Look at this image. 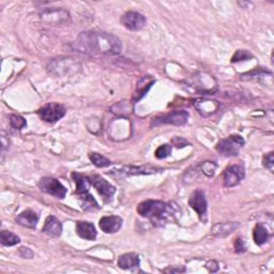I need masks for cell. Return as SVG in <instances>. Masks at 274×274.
I'll use <instances>...</instances> for the list:
<instances>
[{"mask_svg": "<svg viewBox=\"0 0 274 274\" xmlns=\"http://www.w3.org/2000/svg\"><path fill=\"white\" fill-rule=\"evenodd\" d=\"M76 47L89 55H118L121 53V41L112 33L103 31H85L76 40Z\"/></svg>", "mask_w": 274, "mask_h": 274, "instance_id": "6da1fadb", "label": "cell"}, {"mask_svg": "<svg viewBox=\"0 0 274 274\" xmlns=\"http://www.w3.org/2000/svg\"><path fill=\"white\" fill-rule=\"evenodd\" d=\"M139 215L147 218L155 226H164L177 221L181 214L175 203H163L160 200H146L137 206Z\"/></svg>", "mask_w": 274, "mask_h": 274, "instance_id": "7a4b0ae2", "label": "cell"}, {"mask_svg": "<svg viewBox=\"0 0 274 274\" xmlns=\"http://www.w3.org/2000/svg\"><path fill=\"white\" fill-rule=\"evenodd\" d=\"M244 146V139L239 135H230L226 138L222 139L218 146H216V150L222 155L225 156H235L238 155L240 152V150Z\"/></svg>", "mask_w": 274, "mask_h": 274, "instance_id": "3957f363", "label": "cell"}, {"mask_svg": "<svg viewBox=\"0 0 274 274\" xmlns=\"http://www.w3.org/2000/svg\"><path fill=\"white\" fill-rule=\"evenodd\" d=\"M38 115L42 120L54 124L66 115V108L58 103H47L40 108Z\"/></svg>", "mask_w": 274, "mask_h": 274, "instance_id": "277c9868", "label": "cell"}, {"mask_svg": "<svg viewBox=\"0 0 274 274\" xmlns=\"http://www.w3.org/2000/svg\"><path fill=\"white\" fill-rule=\"evenodd\" d=\"M39 187L41 189V191L47 193L49 195H52L56 198L62 199L66 197L67 189L55 178H52V177L42 178L39 182Z\"/></svg>", "mask_w": 274, "mask_h": 274, "instance_id": "5b68a950", "label": "cell"}, {"mask_svg": "<svg viewBox=\"0 0 274 274\" xmlns=\"http://www.w3.org/2000/svg\"><path fill=\"white\" fill-rule=\"evenodd\" d=\"M41 19L48 25L59 26L70 21V13L63 9H48L41 12Z\"/></svg>", "mask_w": 274, "mask_h": 274, "instance_id": "8992f818", "label": "cell"}, {"mask_svg": "<svg viewBox=\"0 0 274 274\" xmlns=\"http://www.w3.org/2000/svg\"><path fill=\"white\" fill-rule=\"evenodd\" d=\"M90 180H91V184L96 187L97 192L100 194V196L102 197V199L105 201V203H110V201H112L115 195V192H116L115 186L112 185L111 183H108L104 178H102L99 175L91 176Z\"/></svg>", "mask_w": 274, "mask_h": 274, "instance_id": "52a82bcc", "label": "cell"}, {"mask_svg": "<svg viewBox=\"0 0 274 274\" xmlns=\"http://www.w3.org/2000/svg\"><path fill=\"white\" fill-rule=\"evenodd\" d=\"M187 119H189V113L185 111H176L153 119L152 126H161V125L183 126L186 124Z\"/></svg>", "mask_w": 274, "mask_h": 274, "instance_id": "ba28073f", "label": "cell"}, {"mask_svg": "<svg viewBox=\"0 0 274 274\" xmlns=\"http://www.w3.org/2000/svg\"><path fill=\"white\" fill-rule=\"evenodd\" d=\"M244 167L242 165H230V166H228L224 170V172H223V182H224V185L227 187L236 186L242 181V179L244 178Z\"/></svg>", "mask_w": 274, "mask_h": 274, "instance_id": "9c48e42d", "label": "cell"}, {"mask_svg": "<svg viewBox=\"0 0 274 274\" xmlns=\"http://www.w3.org/2000/svg\"><path fill=\"white\" fill-rule=\"evenodd\" d=\"M121 24L124 25L127 29L132 31H138L142 29L146 25V17L142 14L134 11H129L125 13L121 17Z\"/></svg>", "mask_w": 274, "mask_h": 274, "instance_id": "30bf717a", "label": "cell"}, {"mask_svg": "<svg viewBox=\"0 0 274 274\" xmlns=\"http://www.w3.org/2000/svg\"><path fill=\"white\" fill-rule=\"evenodd\" d=\"M189 205L194 209V210H195L200 220L203 221L206 220L208 204H207L205 193L203 191L197 190L194 192L189 199Z\"/></svg>", "mask_w": 274, "mask_h": 274, "instance_id": "8fae6325", "label": "cell"}, {"mask_svg": "<svg viewBox=\"0 0 274 274\" xmlns=\"http://www.w3.org/2000/svg\"><path fill=\"white\" fill-rule=\"evenodd\" d=\"M122 219L118 215H110V216H103L100 220V228L103 230L106 234H115L122 226Z\"/></svg>", "mask_w": 274, "mask_h": 274, "instance_id": "7c38bea8", "label": "cell"}, {"mask_svg": "<svg viewBox=\"0 0 274 274\" xmlns=\"http://www.w3.org/2000/svg\"><path fill=\"white\" fill-rule=\"evenodd\" d=\"M162 168L153 167L151 165H142V166H124L121 169L114 170L117 171L120 176H131V175H150V174H155V172L162 171Z\"/></svg>", "mask_w": 274, "mask_h": 274, "instance_id": "4fadbf2b", "label": "cell"}, {"mask_svg": "<svg viewBox=\"0 0 274 274\" xmlns=\"http://www.w3.org/2000/svg\"><path fill=\"white\" fill-rule=\"evenodd\" d=\"M194 106L196 107V110L199 112V114L203 116H210V115L214 114L219 110L220 104L218 101L209 100V99H197L194 101Z\"/></svg>", "mask_w": 274, "mask_h": 274, "instance_id": "5bb4252c", "label": "cell"}, {"mask_svg": "<svg viewBox=\"0 0 274 274\" xmlns=\"http://www.w3.org/2000/svg\"><path fill=\"white\" fill-rule=\"evenodd\" d=\"M42 232L49 237L58 238L62 233V224L61 222L54 215H49L46 218L44 226L42 228Z\"/></svg>", "mask_w": 274, "mask_h": 274, "instance_id": "9a60e30c", "label": "cell"}, {"mask_svg": "<svg viewBox=\"0 0 274 274\" xmlns=\"http://www.w3.org/2000/svg\"><path fill=\"white\" fill-rule=\"evenodd\" d=\"M76 234L86 240H95L97 238V230L93 224L89 222H77Z\"/></svg>", "mask_w": 274, "mask_h": 274, "instance_id": "2e32d148", "label": "cell"}, {"mask_svg": "<svg viewBox=\"0 0 274 274\" xmlns=\"http://www.w3.org/2000/svg\"><path fill=\"white\" fill-rule=\"evenodd\" d=\"M16 223L24 227L35 228L39 221V215L32 210H25L17 215Z\"/></svg>", "mask_w": 274, "mask_h": 274, "instance_id": "e0dca14e", "label": "cell"}, {"mask_svg": "<svg viewBox=\"0 0 274 274\" xmlns=\"http://www.w3.org/2000/svg\"><path fill=\"white\" fill-rule=\"evenodd\" d=\"M238 227H239V223L237 222L219 223L211 228V234L215 237H226L235 232Z\"/></svg>", "mask_w": 274, "mask_h": 274, "instance_id": "ac0fdd59", "label": "cell"}, {"mask_svg": "<svg viewBox=\"0 0 274 274\" xmlns=\"http://www.w3.org/2000/svg\"><path fill=\"white\" fill-rule=\"evenodd\" d=\"M118 266L121 269L129 270L137 268L139 266V257L135 253H128L119 257Z\"/></svg>", "mask_w": 274, "mask_h": 274, "instance_id": "d6986e66", "label": "cell"}, {"mask_svg": "<svg viewBox=\"0 0 274 274\" xmlns=\"http://www.w3.org/2000/svg\"><path fill=\"white\" fill-rule=\"evenodd\" d=\"M74 181L76 183V194L77 195H82V194L89 193V189L91 185V180L89 177H86L78 172H73L72 174Z\"/></svg>", "mask_w": 274, "mask_h": 274, "instance_id": "ffe728a7", "label": "cell"}, {"mask_svg": "<svg viewBox=\"0 0 274 274\" xmlns=\"http://www.w3.org/2000/svg\"><path fill=\"white\" fill-rule=\"evenodd\" d=\"M153 84H154V81L152 78H150V77L141 78L138 82V84H137L136 91L133 96L134 101H139L143 96L146 95L148 90L151 88V86H152Z\"/></svg>", "mask_w": 274, "mask_h": 274, "instance_id": "44dd1931", "label": "cell"}, {"mask_svg": "<svg viewBox=\"0 0 274 274\" xmlns=\"http://www.w3.org/2000/svg\"><path fill=\"white\" fill-rule=\"evenodd\" d=\"M78 200L81 207L86 211H97L99 210V205L96 201V199L90 195L89 193L82 194V195H78Z\"/></svg>", "mask_w": 274, "mask_h": 274, "instance_id": "7402d4cb", "label": "cell"}, {"mask_svg": "<svg viewBox=\"0 0 274 274\" xmlns=\"http://www.w3.org/2000/svg\"><path fill=\"white\" fill-rule=\"evenodd\" d=\"M253 237H254V241L257 245H263L269 239L268 229L266 228V226H264L263 224L259 223V224H257L254 228Z\"/></svg>", "mask_w": 274, "mask_h": 274, "instance_id": "603a6c76", "label": "cell"}, {"mask_svg": "<svg viewBox=\"0 0 274 274\" xmlns=\"http://www.w3.org/2000/svg\"><path fill=\"white\" fill-rule=\"evenodd\" d=\"M0 242L4 247H13V245H16L20 242L19 237L14 235L8 230H2L1 234H0Z\"/></svg>", "mask_w": 274, "mask_h": 274, "instance_id": "cb8c5ba5", "label": "cell"}, {"mask_svg": "<svg viewBox=\"0 0 274 274\" xmlns=\"http://www.w3.org/2000/svg\"><path fill=\"white\" fill-rule=\"evenodd\" d=\"M89 158L90 161L96 165L97 167H100V168H104V167H107L110 166V165L112 164V162L108 160L107 157L101 155L100 153H90L89 154Z\"/></svg>", "mask_w": 274, "mask_h": 274, "instance_id": "d4e9b609", "label": "cell"}, {"mask_svg": "<svg viewBox=\"0 0 274 274\" xmlns=\"http://www.w3.org/2000/svg\"><path fill=\"white\" fill-rule=\"evenodd\" d=\"M252 58H253V55H252L250 52H248V50L239 49L235 53V55L233 56V58L230 61H232L233 63H236V62L249 60V59H252Z\"/></svg>", "mask_w": 274, "mask_h": 274, "instance_id": "484cf974", "label": "cell"}, {"mask_svg": "<svg viewBox=\"0 0 274 274\" xmlns=\"http://www.w3.org/2000/svg\"><path fill=\"white\" fill-rule=\"evenodd\" d=\"M200 170L204 172L205 175L211 177L215 174L216 170V165L213 162H204L203 164L199 165Z\"/></svg>", "mask_w": 274, "mask_h": 274, "instance_id": "4316f807", "label": "cell"}, {"mask_svg": "<svg viewBox=\"0 0 274 274\" xmlns=\"http://www.w3.org/2000/svg\"><path fill=\"white\" fill-rule=\"evenodd\" d=\"M10 124H11V127L16 129V130H20L26 127V120L20 117V116H17V115H12V116L10 117Z\"/></svg>", "mask_w": 274, "mask_h": 274, "instance_id": "83f0119b", "label": "cell"}, {"mask_svg": "<svg viewBox=\"0 0 274 274\" xmlns=\"http://www.w3.org/2000/svg\"><path fill=\"white\" fill-rule=\"evenodd\" d=\"M171 152V146L170 145H163V146H160L156 150H155V156L157 158H165L167 157Z\"/></svg>", "mask_w": 274, "mask_h": 274, "instance_id": "f1b7e54d", "label": "cell"}, {"mask_svg": "<svg viewBox=\"0 0 274 274\" xmlns=\"http://www.w3.org/2000/svg\"><path fill=\"white\" fill-rule=\"evenodd\" d=\"M263 163H264V166L269 169L271 172H273L274 170V157H273V152H270L268 154H266L264 156V160H263Z\"/></svg>", "mask_w": 274, "mask_h": 274, "instance_id": "f546056e", "label": "cell"}, {"mask_svg": "<svg viewBox=\"0 0 274 274\" xmlns=\"http://www.w3.org/2000/svg\"><path fill=\"white\" fill-rule=\"evenodd\" d=\"M235 251H236V253H238V254L245 252L244 241L241 239V238H238V239L235 241Z\"/></svg>", "mask_w": 274, "mask_h": 274, "instance_id": "4dcf8cb0", "label": "cell"}, {"mask_svg": "<svg viewBox=\"0 0 274 274\" xmlns=\"http://www.w3.org/2000/svg\"><path fill=\"white\" fill-rule=\"evenodd\" d=\"M18 254L20 257H23V258L29 259V258L33 257V252L28 248H20L18 251Z\"/></svg>", "mask_w": 274, "mask_h": 274, "instance_id": "1f68e13d", "label": "cell"}, {"mask_svg": "<svg viewBox=\"0 0 274 274\" xmlns=\"http://www.w3.org/2000/svg\"><path fill=\"white\" fill-rule=\"evenodd\" d=\"M206 268L210 272H218L219 271V264L214 261H210L207 263Z\"/></svg>", "mask_w": 274, "mask_h": 274, "instance_id": "d6a6232c", "label": "cell"}, {"mask_svg": "<svg viewBox=\"0 0 274 274\" xmlns=\"http://www.w3.org/2000/svg\"><path fill=\"white\" fill-rule=\"evenodd\" d=\"M164 272L166 273H180V272H185V268H167L165 269Z\"/></svg>", "mask_w": 274, "mask_h": 274, "instance_id": "836d02e7", "label": "cell"}]
</instances>
